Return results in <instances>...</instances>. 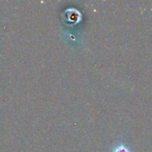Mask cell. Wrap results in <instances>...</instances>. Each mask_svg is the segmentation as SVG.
I'll use <instances>...</instances> for the list:
<instances>
[{"label":"cell","instance_id":"1","mask_svg":"<svg viewBox=\"0 0 152 152\" xmlns=\"http://www.w3.org/2000/svg\"><path fill=\"white\" fill-rule=\"evenodd\" d=\"M112 152H131L128 148L123 145H120L113 150Z\"/></svg>","mask_w":152,"mask_h":152}]
</instances>
